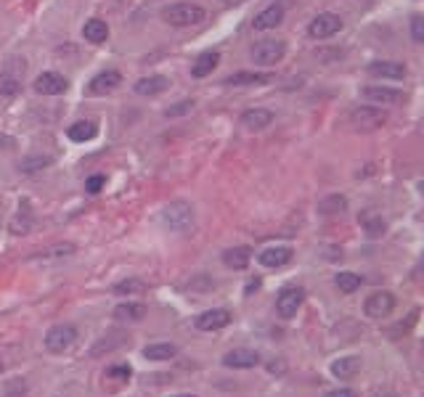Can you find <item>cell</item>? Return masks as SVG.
Segmentation results:
<instances>
[{
    "label": "cell",
    "instance_id": "cell-28",
    "mask_svg": "<svg viewBox=\"0 0 424 397\" xmlns=\"http://www.w3.org/2000/svg\"><path fill=\"white\" fill-rule=\"evenodd\" d=\"M361 225H364L366 228V233H369V236H382V233H385V228H388V225H385V220H382V217L379 215H374V212H364V215H361Z\"/></svg>",
    "mask_w": 424,
    "mask_h": 397
},
{
    "label": "cell",
    "instance_id": "cell-16",
    "mask_svg": "<svg viewBox=\"0 0 424 397\" xmlns=\"http://www.w3.org/2000/svg\"><path fill=\"white\" fill-rule=\"evenodd\" d=\"M167 85H170L167 77L151 74V77H141V80L133 85V90L138 96H157V93H165V90H167Z\"/></svg>",
    "mask_w": 424,
    "mask_h": 397
},
{
    "label": "cell",
    "instance_id": "cell-13",
    "mask_svg": "<svg viewBox=\"0 0 424 397\" xmlns=\"http://www.w3.org/2000/svg\"><path fill=\"white\" fill-rule=\"evenodd\" d=\"M231 323V313L228 310H207L194 321V326L199 331H220Z\"/></svg>",
    "mask_w": 424,
    "mask_h": 397
},
{
    "label": "cell",
    "instance_id": "cell-18",
    "mask_svg": "<svg viewBox=\"0 0 424 397\" xmlns=\"http://www.w3.org/2000/svg\"><path fill=\"white\" fill-rule=\"evenodd\" d=\"M273 83V74H260V72H239L226 77V85L233 88H249V85H268Z\"/></svg>",
    "mask_w": 424,
    "mask_h": 397
},
{
    "label": "cell",
    "instance_id": "cell-38",
    "mask_svg": "<svg viewBox=\"0 0 424 397\" xmlns=\"http://www.w3.org/2000/svg\"><path fill=\"white\" fill-rule=\"evenodd\" d=\"M324 397H358L353 389H331V392H327Z\"/></svg>",
    "mask_w": 424,
    "mask_h": 397
},
{
    "label": "cell",
    "instance_id": "cell-7",
    "mask_svg": "<svg viewBox=\"0 0 424 397\" xmlns=\"http://www.w3.org/2000/svg\"><path fill=\"white\" fill-rule=\"evenodd\" d=\"M392 310H395V297H392L390 291H374L364 305V313L369 315V318H374V321L388 318Z\"/></svg>",
    "mask_w": 424,
    "mask_h": 397
},
{
    "label": "cell",
    "instance_id": "cell-11",
    "mask_svg": "<svg viewBox=\"0 0 424 397\" xmlns=\"http://www.w3.org/2000/svg\"><path fill=\"white\" fill-rule=\"evenodd\" d=\"M369 74L382 77V80H403L409 74V69L400 61H374V64H369Z\"/></svg>",
    "mask_w": 424,
    "mask_h": 397
},
{
    "label": "cell",
    "instance_id": "cell-29",
    "mask_svg": "<svg viewBox=\"0 0 424 397\" xmlns=\"http://www.w3.org/2000/svg\"><path fill=\"white\" fill-rule=\"evenodd\" d=\"M337 289L342 291V294H353L355 289H361V276H355V273H339Z\"/></svg>",
    "mask_w": 424,
    "mask_h": 397
},
{
    "label": "cell",
    "instance_id": "cell-21",
    "mask_svg": "<svg viewBox=\"0 0 424 397\" xmlns=\"http://www.w3.org/2000/svg\"><path fill=\"white\" fill-rule=\"evenodd\" d=\"M83 37L88 43H93V46H101V43H107V37H109V27H107V22H101V19H90V22H85L83 27Z\"/></svg>",
    "mask_w": 424,
    "mask_h": 397
},
{
    "label": "cell",
    "instance_id": "cell-1",
    "mask_svg": "<svg viewBox=\"0 0 424 397\" xmlns=\"http://www.w3.org/2000/svg\"><path fill=\"white\" fill-rule=\"evenodd\" d=\"M162 19L172 27H194L199 22H205L207 11L202 6H194V3H175V6H167L162 11Z\"/></svg>",
    "mask_w": 424,
    "mask_h": 397
},
{
    "label": "cell",
    "instance_id": "cell-9",
    "mask_svg": "<svg viewBox=\"0 0 424 397\" xmlns=\"http://www.w3.org/2000/svg\"><path fill=\"white\" fill-rule=\"evenodd\" d=\"M303 297H305V291L297 289V286L284 289L279 294V300H276V313H279L281 318H294L297 310H300V305H303Z\"/></svg>",
    "mask_w": 424,
    "mask_h": 397
},
{
    "label": "cell",
    "instance_id": "cell-6",
    "mask_svg": "<svg viewBox=\"0 0 424 397\" xmlns=\"http://www.w3.org/2000/svg\"><path fill=\"white\" fill-rule=\"evenodd\" d=\"M339 29H342V19L337 13H318L308 27V35L313 40H327V37L337 35Z\"/></svg>",
    "mask_w": 424,
    "mask_h": 397
},
{
    "label": "cell",
    "instance_id": "cell-12",
    "mask_svg": "<svg viewBox=\"0 0 424 397\" xmlns=\"http://www.w3.org/2000/svg\"><path fill=\"white\" fill-rule=\"evenodd\" d=\"M281 22H284V8H281L279 3H271L268 8H263V11L254 16L252 27L257 29V32H268V29L279 27Z\"/></svg>",
    "mask_w": 424,
    "mask_h": 397
},
{
    "label": "cell",
    "instance_id": "cell-36",
    "mask_svg": "<svg viewBox=\"0 0 424 397\" xmlns=\"http://www.w3.org/2000/svg\"><path fill=\"white\" fill-rule=\"evenodd\" d=\"M104 183H107V178H104V175H93V178H88V181H85V191L98 193L101 188H104Z\"/></svg>",
    "mask_w": 424,
    "mask_h": 397
},
{
    "label": "cell",
    "instance_id": "cell-26",
    "mask_svg": "<svg viewBox=\"0 0 424 397\" xmlns=\"http://www.w3.org/2000/svg\"><path fill=\"white\" fill-rule=\"evenodd\" d=\"M146 315V305H135V302H125L114 307V318L120 321H141Z\"/></svg>",
    "mask_w": 424,
    "mask_h": 397
},
{
    "label": "cell",
    "instance_id": "cell-8",
    "mask_svg": "<svg viewBox=\"0 0 424 397\" xmlns=\"http://www.w3.org/2000/svg\"><path fill=\"white\" fill-rule=\"evenodd\" d=\"M364 98L366 101H374V104H382V106H395V104H403V101H406V93H403V90H395V88L369 85V88H364Z\"/></svg>",
    "mask_w": 424,
    "mask_h": 397
},
{
    "label": "cell",
    "instance_id": "cell-2",
    "mask_svg": "<svg viewBox=\"0 0 424 397\" xmlns=\"http://www.w3.org/2000/svg\"><path fill=\"white\" fill-rule=\"evenodd\" d=\"M162 220H165L167 228L181 233V230H189V225L194 223V209L189 202H170L162 212Z\"/></svg>",
    "mask_w": 424,
    "mask_h": 397
},
{
    "label": "cell",
    "instance_id": "cell-42",
    "mask_svg": "<svg viewBox=\"0 0 424 397\" xmlns=\"http://www.w3.org/2000/svg\"><path fill=\"white\" fill-rule=\"evenodd\" d=\"M0 373H3V363H0Z\"/></svg>",
    "mask_w": 424,
    "mask_h": 397
},
{
    "label": "cell",
    "instance_id": "cell-5",
    "mask_svg": "<svg viewBox=\"0 0 424 397\" xmlns=\"http://www.w3.org/2000/svg\"><path fill=\"white\" fill-rule=\"evenodd\" d=\"M284 53H287L284 40H260L252 48V59L257 64H263V67H273V64H279L284 59Z\"/></svg>",
    "mask_w": 424,
    "mask_h": 397
},
{
    "label": "cell",
    "instance_id": "cell-32",
    "mask_svg": "<svg viewBox=\"0 0 424 397\" xmlns=\"http://www.w3.org/2000/svg\"><path fill=\"white\" fill-rule=\"evenodd\" d=\"M19 90H22V85L13 77H0V96H16Z\"/></svg>",
    "mask_w": 424,
    "mask_h": 397
},
{
    "label": "cell",
    "instance_id": "cell-25",
    "mask_svg": "<svg viewBox=\"0 0 424 397\" xmlns=\"http://www.w3.org/2000/svg\"><path fill=\"white\" fill-rule=\"evenodd\" d=\"M175 352H178L175 344L157 342V344H149V347L144 349V358L146 361H170V358H175Z\"/></svg>",
    "mask_w": 424,
    "mask_h": 397
},
{
    "label": "cell",
    "instance_id": "cell-14",
    "mask_svg": "<svg viewBox=\"0 0 424 397\" xmlns=\"http://www.w3.org/2000/svg\"><path fill=\"white\" fill-rule=\"evenodd\" d=\"M122 85V74L120 72H114V69H107V72H101L96 74L93 80H90V93L93 96H104V93H111L114 88H120Z\"/></svg>",
    "mask_w": 424,
    "mask_h": 397
},
{
    "label": "cell",
    "instance_id": "cell-22",
    "mask_svg": "<svg viewBox=\"0 0 424 397\" xmlns=\"http://www.w3.org/2000/svg\"><path fill=\"white\" fill-rule=\"evenodd\" d=\"M252 260V249L249 246H233L228 252H223V263L233 267V270H244Z\"/></svg>",
    "mask_w": 424,
    "mask_h": 397
},
{
    "label": "cell",
    "instance_id": "cell-33",
    "mask_svg": "<svg viewBox=\"0 0 424 397\" xmlns=\"http://www.w3.org/2000/svg\"><path fill=\"white\" fill-rule=\"evenodd\" d=\"M107 376H109V379H122V382H128V379L133 376V371H130V365H111V368H107Z\"/></svg>",
    "mask_w": 424,
    "mask_h": 397
},
{
    "label": "cell",
    "instance_id": "cell-17",
    "mask_svg": "<svg viewBox=\"0 0 424 397\" xmlns=\"http://www.w3.org/2000/svg\"><path fill=\"white\" fill-rule=\"evenodd\" d=\"M223 363L228 368H254L260 363V355L254 349H231L228 355L223 358Z\"/></svg>",
    "mask_w": 424,
    "mask_h": 397
},
{
    "label": "cell",
    "instance_id": "cell-3",
    "mask_svg": "<svg viewBox=\"0 0 424 397\" xmlns=\"http://www.w3.org/2000/svg\"><path fill=\"white\" fill-rule=\"evenodd\" d=\"M74 342H77V328L69 323L53 326V328H48V334H46V349H48V352H56V355L67 352Z\"/></svg>",
    "mask_w": 424,
    "mask_h": 397
},
{
    "label": "cell",
    "instance_id": "cell-24",
    "mask_svg": "<svg viewBox=\"0 0 424 397\" xmlns=\"http://www.w3.org/2000/svg\"><path fill=\"white\" fill-rule=\"evenodd\" d=\"M361 371V361L358 358H339V361L331 363V373L337 376V379H353L355 373Z\"/></svg>",
    "mask_w": 424,
    "mask_h": 397
},
{
    "label": "cell",
    "instance_id": "cell-37",
    "mask_svg": "<svg viewBox=\"0 0 424 397\" xmlns=\"http://www.w3.org/2000/svg\"><path fill=\"white\" fill-rule=\"evenodd\" d=\"M72 252H74L72 244H59V246L48 249V252H46V257H67V254H72Z\"/></svg>",
    "mask_w": 424,
    "mask_h": 397
},
{
    "label": "cell",
    "instance_id": "cell-30",
    "mask_svg": "<svg viewBox=\"0 0 424 397\" xmlns=\"http://www.w3.org/2000/svg\"><path fill=\"white\" fill-rule=\"evenodd\" d=\"M114 291H117V294H128V297H130V294H144L146 284H144V281H138V278H128V281L117 284V286H114Z\"/></svg>",
    "mask_w": 424,
    "mask_h": 397
},
{
    "label": "cell",
    "instance_id": "cell-27",
    "mask_svg": "<svg viewBox=\"0 0 424 397\" xmlns=\"http://www.w3.org/2000/svg\"><path fill=\"white\" fill-rule=\"evenodd\" d=\"M345 207H348V199L345 196H327V199H321L318 202V212H324V215H337V212H345Z\"/></svg>",
    "mask_w": 424,
    "mask_h": 397
},
{
    "label": "cell",
    "instance_id": "cell-19",
    "mask_svg": "<svg viewBox=\"0 0 424 397\" xmlns=\"http://www.w3.org/2000/svg\"><path fill=\"white\" fill-rule=\"evenodd\" d=\"M273 122V114L268 109H249L242 114V125L247 130H263Z\"/></svg>",
    "mask_w": 424,
    "mask_h": 397
},
{
    "label": "cell",
    "instance_id": "cell-40",
    "mask_svg": "<svg viewBox=\"0 0 424 397\" xmlns=\"http://www.w3.org/2000/svg\"><path fill=\"white\" fill-rule=\"evenodd\" d=\"M175 397H196V395H175Z\"/></svg>",
    "mask_w": 424,
    "mask_h": 397
},
{
    "label": "cell",
    "instance_id": "cell-23",
    "mask_svg": "<svg viewBox=\"0 0 424 397\" xmlns=\"http://www.w3.org/2000/svg\"><path fill=\"white\" fill-rule=\"evenodd\" d=\"M218 61H220L218 50H205V53H202V56L194 61L191 74H194V77H207V74H212V69L218 67Z\"/></svg>",
    "mask_w": 424,
    "mask_h": 397
},
{
    "label": "cell",
    "instance_id": "cell-10",
    "mask_svg": "<svg viewBox=\"0 0 424 397\" xmlns=\"http://www.w3.org/2000/svg\"><path fill=\"white\" fill-rule=\"evenodd\" d=\"M67 85L69 83H67L59 72H43L35 80V90L40 96H61V93L67 90Z\"/></svg>",
    "mask_w": 424,
    "mask_h": 397
},
{
    "label": "cell",
    "instance_id": "cell-41",
    "mask_svg": "<svg viewBox=\"0 0 424 397\" xmlns=\"http://www.w3.org/2000/svg\"><path fill=\"white\" fill-rule=\"evenodd\" d=\"M376 397H395V395H376Z\"/></svg>",
    "mask_w": 424,
    "mask_h": 397
},
{
    "label": "cell",
    "instance_id": "cell-4",
    "mask_svg": "<svg viewBox=\"0 0 424 397\" xmlns=\"http://www.w3.org/2000/svg\"><path fill=\"white\" fill-rule=\"evenodd\" d=\"M350 122L355 130H376L388 122V114L376 106H358L350 111Z\"/></svg>",
    "mask_w": 424,
    "mask_h": 397
},
{
    "label": "cell",
    "instance_id": "cell-39",
    "mask_svg": "<svg viewBox=\"0 0 424 397\" xmlns=\"http://www.w3.org/2000/svg\"><path fill=\"white\" fill-rule=\"evenodd\" d=\"M257 286H260V281H249V284H247V294H249V291H254Z\"/></svg>",
    "mask_w": 424,
    "mask_h": 397
},
{
    "label": "cell",
    "instance_id": "cell-31",
    "mask_svg": "<svg viewBox=\"0 0 424 397\" xmlns=\"http://www.w3.org/2000/svg\"><path fill=\"white\" fill-rule=\"evenodd\" d=\"M50 162H53L50 157H29V159H22L19 169H22V172H37V169L48 167Z\"/></svg>",
    "mask_w": 424,
    "mask_h": 397
},
{
    "label": "cell",
    "instance_id": "cell-20",
    "mask_svg": "<svg viewBox=\"0 0 424 397\" xmlns=\"http://www.w3.org/2000/svg\"><path fill=\"white\" fill-rule=\"evenodd\" d=\"M67 135H69V141H74V144H85V141H93V138H96L98 127H96V122L80 120L67 130Z\"/></svg>",
    "mask_w": 424,
    "mask_h": 397
},
{
    "label": "cell",
    "instance_id": "cell-35",
    "mask_svg": "<svg viewBox=\"0 0 424 397\" xmlns=\"http://www.w3.org/2000/svg\"><path fill=\"white\" fill-rule=\"evenodd\" d=\"M411 35H413V43H424V22H422V16H413V19H411Z\"/></svg>",
    "mask_w": 424,
    "mask_h": 397
},
{
    "label": "cell",
    "instance_id": "cell-34",
    "mask_svg": "<svg viewBox=\"0 0 424 397\" xmlns=\"http://www.w3.org/2000/svg\"><path fill=\"white\" fill-rule=\"evenodd\" d=\"M191 109H194V101H181V104L170 106L167 111H165V114H167V117H178V114H189Z\"/></svg>",
    "mask_w": 424,
    "mask_h": 397
},
{
    "label": "cell",
    "instance_id": "cell-15",
    "mask_svg": "<svg viewBox=\"0 0 424 397\" xmlns=\"http://www.w3.org/2000/svg\"><path fill=\"white\" fill-rule=\"evenodd\" d=\"M289 260H292L289 246H268V249H263V252L257 254V263L266 265V267H284Z\"/></svg>",
    "mask_w": 424,
    "mask_h": 397
}]
</instances>
